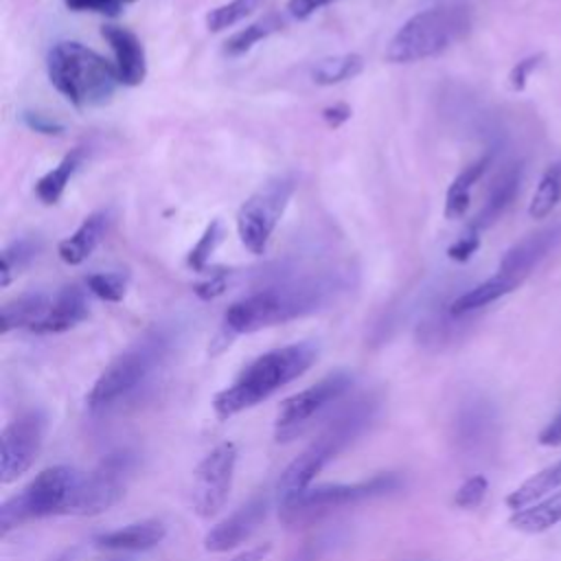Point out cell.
<instances>
[{
	"mask_svg": "<svg viewBox=\"0 0 561 561\" xmlns=\"http://www.w3.org/2000/svg\"><path fill=\"white\" fill-rule=\"evenodd\" d=\"M351 289L346 272H318L267 285L232 302L224 313L230 333H254L331 307Z\"/></svg>",
	"mask_w": 561,
	"mask_h": 561,
	"instance_id": "obj_1",
	"label": "cell"
},
{
	"mask_svg": "<svg viewBox=\"0 0 561 561\" xmlns=\"http://www.w3.org/2000/svg\"><path fill=\"white\" fill-rule=\"evenodd\" d=\"M318 357L313 342H294L259 355L250 362L239 377L213 399L215 414L226 421L261 401L272 397L276 390L300 377Z\"/></svg>",
	"mask_w": 561,
	"mask_h": 561,
	"instance_id": "obj_2",
	"label": "cell"
},
{
	"mask_svg": "<svg viewBox=\"0 0 561 561\" xmlns=\"http://www.w3.org/2000/svg\"><path fill=\"white\" fill-rule=\"evenodd\" d=\"M46 72L53 88L79 110L110 103L121 85L116 64L81 42H57L48 50Z\"/></svg>",
	"mask_w": 561,
	"mask_h": 561,
	"instance_id": "obj_3",
	"label": "cell"
},
{
	"mask_svg": "<svg viewBox=\"0 0 561 561\" xmlns=\"http://www.w3.org/2000/svg\"><path fill=\"white\" fill-rule=\"evenodd\" d=\"M171 353V331L156 327L131 342L99 375L88 392V408L105 412L134 397L167 362Z\"/></svg>",
	"mask_w": 561,
	"mask_h": 561,
	"instance_id": "obj_4",
	"label": "cell"
},
{
	"mask_svg": "<svg viewBox=\"0 0 561 561\" xmlns=\"http://www.w3.org/2000/svg\"><path fill=\"white\" fill-rule=\"evenodd\" d=\"M377 399L362 397L346 405L327 427L324 432L298 456L294 458L278 480L280 500L305 491L311 480L342 451L346 449L375 419Z\"/></svg>",
	"mask_w": 561,
	"mask_h": 561,
	"instance_id": "obj_5",
	"label": "cell"
},
{
	"mask_svg": "<svg viewBox=\"0 0 561 561\" xmlns=\"http://www.w3.org/2000/svg\"><path fill=\"white\" fill-rule=\"evenodd\" d=\"M471 31V11L465 4L430 7L408 18L386 46L390 64H414L440 55Z\"/></svg>",
	"mask_w": 561,
	"mask_h": 561,
	"instance_id": "obj_6",
	"label": "cell"
},
{
	"mask_svg": "<svg viewBox=\"0 0 561 561\" xmlns=\"http://www.w3.org/2000/svg\"><path fill=\"white\" fill-rule=\"evenodd\" d=\"M81 471L68 465H55L39 471L18 495L0 506V533L39 517L72 515L75 497L81 482Z\"/></svg>",
	"mask_w": 561,
	"mask_h": 561,
	"instance_id": "obj_7",
	"label": "cell"
},
{
	"mask_svg": "<svg viewBox=\"0 0 561 561\" xmlns=\"http://www.w3.org/2000/svg\"><path fill=\"white\" fill-rule=\"evenodd\" d=\"M397 486H399V478L394 473H379V476H373L370 480H362L353 484L307 486L305 491L280 500L278 517L287 526L313 522L333 513L340 506L394 491Z\"/></svg>",
	"mask_w": 561,
	"mask_h": 561,
	"instance_id": "obj_8",
	"label": "cell"
},
{
	"mask_svg": "<svg viewBox=\"0 0 561 561\" xmlns=\"http://www.w3.org/2000/svg\"><path fill=\"white\" fill-rule=\"evenodd\" d=\"M296 184L298 180L294 173L276 175L239 206L237 234L245 250L252 254H263L267 250V243L296 193Z\"/></svg>",
	"mask_w": 561,
	"mask_h": 561,
	"instance_id": "obj_9",
	"label": "cell"
},
{
	"mask_svg": "<svg viewBox=\"0 0 561 561\" xmlns=\"http://www.w3.org/2000/svg\"><path fill=\"white\" fill-rule=\"evenodd\" d=\"M136 456L127 449L107 454L90 473L81 476L72 515H99L112 508L125 493Z\"/></svg>",
	"mask_w": 561,
	"mask_h": 561,
	"instance_id": "obj_10",
	"label": "cell"
},
{
	"mask_svg": "<svg viewBox=\"0 0 561 561\" xmlns=\"http://www.w3.org/2000/svg\"><path fill=\"white\" fill-rule=\"evenodd\" d=\"M353 383V377L344 370L331 373L313 386L287 397L276 414V440L296 438L302 427L329 403L337 401Z\"/></svg>",
	"mask_w": 561,
	"mask_h": 561,
	"instance_id": "obj_11",
	"label": "cell"
},
{
	"mask_svg": "<svg viewBox=\"0 0 561 561\" xmlns=\"http://www.w3.org/2000/svg\"><path fill=\"white\" fill-rule=\"evenodd\" d=\"M237 456V445L226 440L210 449L195 467L193 511L199 517H213L224 508L232 489Z\"/></svg>",
	"mask_w": 561,
	"mask_h": 561,
	"instance_id": "obj_12",
	"label": "cell"
},
{
	"mask_svg": "<svg viewBox=\"0 0 561 561\" xmlns=\"http://www.w3.org/2000/svg\"><path fill=\"white\" fill-rule=\"evenodd\" d=\"M46 434V416L39 410H28L15 416L0 436V480L4 484L26 473L39 456Z\"/></svg>",
	"mask_w": 561,
	"mask_h": 561,
	"instance_id": "obj_13",
	"label": "cell"
},
{
	"mask_svg": "<svg viewBox=\"0 0 561 561\" xmlns=\"http://www.w3.org/2000/svg\"><path fill=\"white\" fill-rule=\"evenodd\" d=\"M267 506L270 500L265 493L250 497L243 506H239L234 513H230L226 519L208 530V535L204 537V548L208 552H228L234 546L243 543L265 519Z\"/></svg>",
	"mask_w": 561,
	"mask_h": 561,
	"instance_id": "obj_14",
	"label": "cell"
},
{
	"mask_svg": "<svg viewBox=\"0 0 561 561\" xmlns=\"http://www.w3.org/2000/svg\"><path fill=\"white\" fill-rule=\"evenodd\" d=\"M559 245H561V221L552 224L548 228H541V230L524 237L515 245H511L504 252V256H502V261L497 265V272L511 276L513 280H517L522 285L526 280V276L548 254H552Z\"/></svg>",
	"mask_w": 561,
	"mask_h": 561,
	"instance_id": "obj_15",
	"label": "cell"
},
{
	"mask_svg": "<svg viewBox=\"0 0 561 561\" xmlns=\"http://www.w3.org/2000/svg\"><path fill=\"white\" fill-rule=\"evenodd\" d=\"M101 35L114 50L121 83L129 85V88L140 85L147 77V55H145V46L136 37V33H131L125 26L105 24V26H101Z\"/></svg>",
	"mask_w": 561,
	"mask_h": 561,
	"instance_id": "obj_16",
	"label": "cell"
},
{
	"mask_svg": "<svg viewBox=\"0 0 561 561\" xmlns=\"http://www.w3.org/2000/svg\"><path fill=\"white\" fill-rule=\"evenodd\" d=\"M90 313L85 289L79 285L64 287L53 300L48 313L31 329L33 333H64L83 322Z\"/></svg>",
	"mask_w": 561,
	"mask_h": 561,
	"instance_id": "obj_17",
	"label": "cell"
},
{
	"mask_svg": "<svg viewBox=\"0 0 561 561\" xmlns=\"http://www.w3.org/2000/svg\"><path fill=\"white\" fill-rule=\"evenodd\" d=\"M167 535V526L160 519H140L127 524L123 528H114L103 533L94 539L96 548L101 550H123V552H138L158 546Z\"/></svg>",
	"mask_w": 561,
	"mask_h": 561,
	"instance_id": "obj_18",
	"label": "cell"
},
{
	"mask_svg": "<svg viewBox=\"0 0 561 561\" xmlns=\"http://www.w3.org/2000/svg\"><path fill=\"white\" fill-rule=\"evenodd\" d=\"M519 182H522V167L519 164H511L506 167L493 182L486 202L482 204V208L476 213V217L469 221L467 230L473 232H482L484 228L493 226L500 215L511 206V202L515 199L517 191H519Z\"/></svg>",
	"mask_w": 561,
	"mask_h": 561,
	"instance_id": "obj_19",
	"label": "cell"
},
{
	"mask_svg": "<svg viewBox=\"0 0 561 561\" xmlns=\"http://www.w3.org/2000/svg\"><path fill=\"white\" fill-rule=\"evenodd\" d=\"M110 213L107 210H96L88 215L81 226L66 239L59 241L57 254L66 265H81L101 243L105 230H107Z\"/></svg>",
	"mask_w": 561,
	"mask_h": 561,
	"instance_id": "obj_20",
	"label": "cell"
},
{
	"mask_svg": "<svg viewBox=\"0 0 561 561\" xmlns=\"http://www.w3.org/2000/svg\"><path fill=\"white\" fill-rule=\"evenodd\" d=\"M517 287H519L517 280H513V278L506 276V274L495 272L491 278L482 280V283L473 285L471 289L462 291L460 296H456V298L447 305V311H449V316H454V318H465V316H469V313H473V311H480V309L489 307L491 302L500 300L502 296L511 294V291L517 289Z\"/></svg>",
	"mask_w": 561,
	"mask_h": 561,
	"instance_id": "obj_21",
	"label": "cell"
},
{
	"mask_svg": "<svg viewBox=\"0 0 561 561\" xmlns=\"http://www.w3.org/2000/svg\"><path fill=\"white\" fill-rule=\"evenodd\" d=\"M491 164V153H484L482 158L467 164L449 184L445 193V217L447 219H460L471 206V188L480 182V178L486 173Z\"/></svg>",
	"mask_w": 561,
	"mask_h": 561,
	"instance_id": "obj_22",
	"label": "cell"
},
{
	"mask_svg": "<svg viewBox=\"0 0 561 561\" xmlns=\"http://www.w3.org/2000/svg\"><path fill=\"white\" fill-rule=\"evenodd\" d=\"M50 300L44 291H28L2 305V333L13 329H33L50 309Z\"/></svg>",
	"mask_w": 561,
	"mask_h": 561,
	"instance_id": "obj_23",
	"label": "cell"
},
{
	"mask_svg": "<svg viewBox=\"0 0 561 561\" xmlns=\"http://www.w3.org/2000/svg\"><path fill=\"white\" fill-rule=\"evenodd\" d=\"M561 522V489L511 515V526L522 533H543Z\"/></svg>",
	"mask_w": 561,
	"mask_h": 561,
	"instance_id": "obj_24",
	"label": "cell"
},
{
	"mask_svg": "<svg viewBox=\"0 0 561 561\" xmlns=\"http://www.w3.org/2000/svg\"><path fill=\"white\" fill-rule=\"evenodd\" d=\"M83 160V149L77 147L70 153H66L57 167H53L50 171H46L37 182H35V195L39 197L42 204L50 206L57 204L70 182V178L75 175V171L81 167Z\"/></svg>",
	"mask_w": 561,
	"mask_h": 561,
	"instance_id": "obj_25",
	"label": "cell"
},
{
	"mask_svg": "<svg viewBox=\"0 0 561 561\" xmlns=\"http://www.w3.org/2000/svg\"><path fill=\"white\" fill-rule=\"evenodd\" d=\"M559 486H561V460L537 471L535 476L524 480L515 491H511L506 497V506L513 511L526 508L537 500L546 497L550 491H557Z\"/></svg>",
	"mask_w": 561,
	"mask_h": 561,
	"instance_id": "obj_26",
	"label": "cell"
},
{
	"mask_svg": "<svg viewBox=\"0 0 561 561\" xmlns=\"http://www.w3.org/2000/svg\"><path fill=\"white\" fill-rule=\"evenodd\" d=\"M364 70V57L357 53H342V55H331V57H322L320 61H316V66L311 68V79L318 85H337L344 81L355 79L359 72Z\"/></svg>",
	"mask_w": 561,
	"mask_h": 561,
	"instance_id": "obj_27",
	"label": "cell"
},
{
	"mask_svg": "<svg viewBox=\"0 0 561 561\" xmlns=\"http://www.w3.org/2000/svg\"><path fill=\"white\" fill-rule=\"evenodd\" d=\"M283 24H285L283 15H278V13H267V15L259 18L256 22L248 24L245 28L237 31L234 35H230V37L224 42L221 50H224V55H228V57H239V55L248 53L250 48H254L261 39H265V37H270L272 33L280 31Z\"/></svg>",
	"mask_w": 561,
	"mask_h": 561,
	"instance_id": "obj_28",
	"label": "cell"
},
{
	"mask_svg": "<svg viewBox=\"0 0 561 561\" xmlns=\"http://www.w3.org/2000/svg\"><path fill=\"white\" fill-rule=\"evenodd\" d=\"M561 202V160L550 164L537 182V188L528 204L533 219H546Z\"/></svg>",
	"mask_w": 561,
	"mask_h": 561,
	"instance_id": "obj_29",
	"label": "cell"
},
{
	"mask_svg": "<svg viewBox=\"0 0 561 561\" xmlns=\"http://www.w3.org/2000/svg\"><path fill=\"white\" fill-rule=\"evenodd\" d=\"M42 243L35 239H18L2 250V270H0V287H9L11 280L37 256Z\"/></svg>",
	"mask_w": 561,
	"mask_h": 561,
	"instance_id": "obj_30",
	"label": "cell"
},
{
	"mask_svg": "<svg viewBox=\"0 0 561 561\" xmlns=\"http://www.w3.org/2000/svg\"><path fill=\"white\" fill-rule=\"evenodd\" d=\"M267 0H230L226 4H219V7L210 9V13L206 15V26L210 33L226 31V28L234 26L237 22L245 20L248 15H252Z\"/></svg>",
	"mask_w": 561,
	"mask_h": 561,
	"instance_id": "obj_31",
	"label": "cell"
},
{
	"mask_svg": "<svg viewBox=\"0 0 561 561\" xmlns=\"http://www.w3.org/2000/svg\"><path fill=\"white\" fill-rule=\"evenodd\" d=\"M129 285V274L127 272H94L85 276V287L90 294L105 302H118L125 298Z\"/></svg>",
	"mask_w": 561,
	"mask_h": 561,
	"instance_id": "obj_32",
	"label": "cell"
},
{
	"mask_svg": "<svg viewBox=\"0 0 561 561\" xmlns=\"http://www.w3.org/2000/svg\"><path fill=\"white\" fill-rule=\"evenodd\" d=\"M221 237H224L221 221H219V219H213V221L204 228V232H202V237L197 239V243L188 250V254H186V265H188L193 272H204L206 265H208V261H210V256H213V252H215V248L219 245Z\"/></svg>",
	"mask_w": 561,
	"mask_h": 561,
	"instance_id": "obj_33",
	"label": "cell"
},
{
	"mask_svg": "<svg viewBox=\"0 0 561 561\" xmlns=\"http://www.w3.org/2000/svg\"><path fill=\"white\" fill-rule=\"evenodd\" d=\"M486 489H489V480L482 476V473H476L471 478H467L456 495H454V504L458 508H465V511H471V508H478L486 495Z\"/></svg>",
	"mask_w": 561,
	"mask_h": 561,
	"instance_id": "obj_34",
	"label": "cell"
},
{
	"mask_svg": "<svg viewBox=\"0 0 561 561\" xmlns=\"http://www.w3.org/2000/svg\"><path fill=\"white\" fill-rule=\"evenodd\" d=\"M136 0H64V4L70 9V11H77V13H101V15H110V18H116L125 11V7L134 4Z\"/></svg>",
	"mask_w": 561,
	"mask_h": 561,
	"instance_id": "obj_35",
	"label": "cell"
},
{
	"mask_svg": "<svg viewBox=\"0 0 561 561\" xmlns=\"http://www.w3.org/2000/svg\"><path fill=\"white\" fill-rule=\"evenodd\" d=\"M480 248V232L473 230H465L449 248H447V256L456 263H467Z\"/></svg>",
	"mask_w": 561,
	"mask_h": 561,
	"instance_id": "obj_36",
	"label": "cell"
},
{
	"mask_svg": "<svg viewBox=\"0 0 561 561\" xmlns=\"http://www.w3.org/2000/svg\"><path fill=\"white\" fill-rule=\"evenodd\" d=\"M541 59H543V53H537V55H530V57L519 59V61L511 68V72H508V83H511V88H513L515 92H522V90L526 88L530 75L537 70V66L541 64Z\"/></svg>",
	"mask_w": 561,
	"mask_h": 561,
	"instance_id": "obj_37",
	"label": "cell"
},
{
	"mask_svg": "<svg viewBox=\"0 0 561 561\" xmlns=\"http://www.w3.org/2000/svg\"><path fill=\"white\" fill-rule=\"evenodd\" d=\"M226 289H228V274H226V272H217V274H213L210 278H206L204 283H197L193 291H195L202 300H213V298L221 296Z\"/></svg>",
	"mask_w": 561,
	"mask_h": 561,
	"instance_id": "obj_38",
	"label": "cell"
},
{
	"mask_svg": "<svg viewBox=\"0 0 561 561\" xmlns=\"http://www.w3.org/2000/svg\"><path fill=\"white\" fill-rule=\"evenodd\" d=\"M24 123L31 127V129H35V131H39V134H46V136H57V134H61L64 131V125L61 123H57L55 118H50V116H46V114H42V112H24Z\"/></svg>",
	"mask_w": 561,
	"mask_h": 561,
	"instance_id": "obj_39",
	"label": "cell"
},
{
	"mask_svg": "<svg viewBox=\"0 0 561 561\" xmlns=\"http://www.w3.org/2000/svg\"><path fill=\"white\" fill-rule=\"evenodd\" d=\"M333 2H337V0H289L285 9L294 20H307L309 15H313L316 11H320L322 7L333 4Z\"/></svg>",
	"mask_w": 561,
	"mask_h": 561,
	"instance_id": "obj_40",
	"label": "cell"
},
{
	"mask_svg": "<svg viewBox=\"0 0 561 561\" xmlns=\"http://www.w3.org/2000/svg\"><path fill=\"white\" fill-rule=\"evenodd\" d=\"M322 118H324V123L329 125V127H340V125H344L348 118H351V107L346 105V103H333V105H329V107H324L322 110Z\"/></svg>",
	"mask_w": 561,
	"mask_h": 561,
	"instance_id": "obj_41",
	"label": "cell"
},
{
	"mask_svg": "<svg viewBox=\"0 0 561 561\" xmlns=\"http://www.w3.org/2000/svg\"><path fill=\"white\" fill-rule=\"evenodd\" d=\"M539 443L546 447H559L561 445V414H557L541 432H539Z\"/></svg>",
	"mask_w": 561,
	"mask_h": 561,
	"instance_id": "obj_42",
	"label": "cell"
},
{
	"mask_svg": "<svg viewBox=\"0 0 561 561\" xmlns=\"http://www.w3.org/2000/svg\"><path fill=\"white\" fill-rule=\"evenodd\" d=\"M270 552H272V543L265 541V543H259V546H252V548L239 552V554L232 557L230 561H265Z\"/></svg>",
	"mask_w": 561,
	"mask_h": 561,
	"instance_id": "obj_43",
	"label": "cell"
},
{
	"mask_svg": "<svg viewBox=\"0 0 561 561\" xmlns=\"http://www.w3.org/2000/svg\"><path fill=\"white\" fill-rule=\"evenodd\" d=\"M75 554H77V550H64V552L55 554V557L48 559V561H75Z\"/></svg>",
	"mask_w": 561,
	"mask_h": 561,
	"instance_id": "obj_44",
	"label": "cell"
},
{
	"mask_svg": "<svg viewBox=\"0 0 561 561\" xmlns=\"http://www.w3.org/2000/svg\"><path fill=\"white\" fill-rule=\"evenodd\" d=\"M110 561H131V559H110Z\"/></svg>",
	"mask_w": 561,
	"mask_h": 561,
	"instance_id": "obj_45",
	"label": "cell"
}]
</instances>
